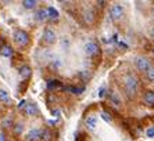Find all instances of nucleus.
Masks as SVG:
<instances>
[{
	"mask_svg": "<svg viewBox=\"0 0 154 141\" xmlns=\"http://www.w3.org/2000/svg\"><path fill=\"white\" fill-rule=\"evenodd\" d=\"M14 131H15V134H21L22 131H24V124H22V123H17V124H15V127H14Z\"/></svg>",
	"mask_w": 154,
	"mask_h": 141,
	"instance_id": "393cba45",
	"label": "nucleus"
},
{
	"mask_svg": "<svg viewBox=\"0 0 154 141\" xmlns=\"http://www.w3.org/2000/svg\"><path fill=\"white\" fill-rule=\"evenodd\" d=\"M36 4H38V2H35V0H24V2H22V6L25 8H28V10L33 8Z\"/></svg>",
	"mask_w": 154,
	"mask_h": 141,
	"instance_id": "a211bd4d",
	"label": "nucleus"
},
{
	"mask_svg": "<svg viewBox=\"0 0 154 141\" xmlns=\"http://www.w3.org/2000/svg\"><path fill=\"white\" fill-rule=\"evenodd\" d=\"M42 133L43 130L40 129H31V130L26 133V141H38V140H42Z\"/></svg>",
	"mask_w": 154,
	"mask_h": 141,
	"instance_id": "0eeeda50",
	"label": "nucleus"
},
{
	"mask_svg": "<svg viewBox=\"0 0 154 141\" xmlns=\"http://www.w3.org/2000/svg\"><path fill=\"white\" fill-rule=\"evenodd\" d=\"M25 104H26V102L24 101V100H22V101L20 102V104H18V108H20V110H21V108H24V106H25Z\"/></svg>",
	"mask_w": 154,
	"mask_h": 141,
	"instance_id": "c85d7f7f",
	"label": "nucleus"
},
{
	"mask_svg": "<svg viewBox=\"0 0 154 141\" xmlns=\"http://www.w3.org/2000/svg\"><path fill=\"white\" fill-rule=\"evenodd\" d=\"M99 44L97 43H94V42H88L83 46V51H85V54L86 56H89V57H94V56H97L99 54Z\"/></svg>",
	"mask_w": 154,
	"mask_h": 141,
	"instance_id": "423d86ee",
	"label": "nucleus"
},
{
	"mask_svg": "<svg viewBox=\"0 0 154 141\" xmlns=\"http://www.w3.org/2000/svg\"><path fill=\"white\" fill-rule=\"evenodd\" d=\"M65 90H68V92H71V93H74V94H81V93L83 92V87H67Z\"/></svg>",
	"mask_w": 154,
	"mask_h": 141,
	"instance_id": "5701e85b",
	"label": "nucleus"
},
{
	"mask_svg": "<svg viewBox=\"0 0 154 141\" xmlns=\"http://www.w3.org/2000/svg\"><path fill=\"white\" fill-rule=\"evenodd\" d=\"M110 101L117 106L121 105V98H119V95L117 94V93H110Z\"/></svg>",
	"mask_w": 154,
	"mask_h": 141,
	"instance_id": "f3484780",
	"label": "nucleus"
},
{
	"mask_svg": "<svg viewBox=\"0 0 154 141\" xmlns=\"http://www.w3.org/2000/svg\"><path fill=\"white\" fill-rule=\"evenodd\" d=\"M25 112H26L28 116H35V115H38V112H39L38 105H35V104H26L25 105Z\"/></svg>",
	"mask_w": 154,
	"mask_h": 141,
	"instance_id": "9b49d317",
	"label": "nucleus"
},
{
	"mask_svg": "<svg viewBox=\"0 0 154 141\" xmlns=\"http://www.w3.org/2000/svg\"><path fill=\"white\" fill-rule=\"evenodd\" d=\"M53 115H54V116H57V118H58V115H60V111H53Z\"/></svg>",
	"mask_w": 154,
	"mask_h": 141,
	"instance_id": "7c9ffc66",
	"label": "nucleus"
},
{
	"mask_svg": "<svg viewBox=\"0 0 154 141\" xmlns=\"http://www.w3.org/2000/svg\"><path fill=\"white\" fill-rule=\"evenodd\" d=\"M100 116H101V119L104 120V122H107V123H110V122H111L112 120V118H111V115H110V113H107V112H100Z\"/></svg>",
	"mask_w": 154,
	"mask_h": 141,
	"instance_id": "aec40b11",
	"label": "nucleus"
},
{
	"mask_svg": "<svg viewBox=\"0 0 154 141\" xmlns=\"http://www.w3.org/2000/svg\"><path fill=\"white\" fill-rule=\"evenodd\" d=\"M47 14H49V18H50L51 21H57L60 14H58V11L56 10L54 7H49L47 8Z\"/></svg>",
	"mask_w": 154,
	"mask_h": 141,
	"instance_id": "ddd939ff",
	"label": "nucleus"
},
{
	"mask_svg": "<svg viewBox=\"0 0 154 141\" xmlns=\"http://www.w3.org/2000/svg\"><path fill=\"white\" fill-rule=\"evenodd\" d=\"M124 13H125V8L124 6L119 3H115L110 7V11H108V15L111 18L112 21H119L122 17H124Z\"/></svg>",
	"mask_w": 154,
	"mask_h": 141,
	"instance_id": "f03ea898",
	"label": "nucleus"
},
{
	"mask_svg": "<svg viewBox=\"0 0 154 141\" xmlns=\"http://www.w3.org/2000/svg\"><path fill=\"white\" fill-rule=\"evenodd\" d=\"M42 140L43 141H50L51 140V133L49 130H43L42 133Z\"/></svg>",
	"mask_w": 154,
	"mask_h": 141,
	"instance_id": "4be33fe9",
	"label": "nucleus"
},
{
	"mask_svg": "<svg viewBox=\"0 0 154 141\" xmlns=\"http://www.w3.org/2000/svg\"><path fill=\"white\" fill-rule=\"evenodd\" d=\"M124 88H125V93L128 94V97H133L139 88V80L133 75H126L124 78Z\"/></svg>",
	"mask_w": 154,
	"mask_h": 141,
	"instance_id": "f257e3e1",
	"label": "nucleus"
},
{
	"mask_svg": "<svg viewBox=\"0 0 154 141\" xmlns=\"http://www.w3.org/2000/svg\"><path fill=\"white\" fill-rule=\"evenodd\" d=\"M85 124L88 127V130L90 131H94L97 127V118L94 115H89V116L85 119Z\"/></svg>",
	"mask_w": 154,
	"mask_h": 141,
	"instance_id": "6e6552de",
	"label": "nucleus"
},
{
	"mask_svg": "<svg viewBox=\"0 0 154 141\" xmlns=\"http://www.w3.org/2000/svg\"><path fill=\"white\" fill-rule=\"evenodd\" d=\"M8 100H10V95H8V93L6 92L4 88H0V101L7 102Z\"/></svg>",
	"mask_w": 154,
	"mask_h": 141,
	"instance_id": "6ab92c4d",
	"label": "nucleus"
},
{
	"mask_svg": "<svg viewBox=\"0 0 154 141\" xmlns=\"http://www.w3.org/2000/svg\"><path fill=\"white\" fill-rule=\"evenodd\" d=\"M104 94H106V87L101 86L100 90H99V97H104Z\"/></svg>",
	"mask_w": 154,
	"mask_h": 141,
	"instance_id": "cd10ccee",
	"label": "nucleus"
},
{
	"mask_svg": "<svg viewBox=\"0 0 154 141\" xmlns=\"http://www.w3.org/2000/svg\"><path fill=\"white\" fill-rule=\"evenodd\" d=\"M43 42L46 43V44H54L56 40H57V35H56V32L50 28H46L43 31V36H42Z\"/></svg>",
	"mask_w": 154,
	"mask_h": 141,
	"instance_id": "39448f33",
	"label": "nucleus"
},
{
	"mask_svg": "<svg viewBox=\"0 0 154 141\" xmlns=\"http://www.w3.org/2000/svg\"><path fill=\"white\" fill-rule=\"evenodd\" d=\"M13 38H14V42L21 47L26 46V44L29 43V35L25 31H22V29H17V31L14 32Z\"/></svg>",
	"mask_w": 154,
	"mask_h": 141,
	"instance_id": "7ed1b4c3",
	"label": "nucleus"
},
{
	"mask_svg": "<svg viewBox=\"0 0 154 141\" xmlns=\"http://www.w3.org/2000/svg\"><path fill=\"white\" fill-rule=\"evenodd\" d=\"M20 76H21V78H24V79L29 78V76H31V68H29L28 65L21 67V68H20Z\"/></svg>",
	"mask_w": 154,
	"mask_h": 141,
	"instance_id": "4468645a",
	"label": "nucleus"
},
{
	"mask_svg": "<svg viewBox=\"0 0 154 141\" xmlns=\"http://www.w3.org/2000/svg\"><path fill=\"white\" fill-rule=\"evenodd\" d=\"M0 54L3 57H6V58H8V57L13 56V49H11L10 46H4V47H2V50H0Z\"/></svg>",
	"mask_w": 154,
	"mask_h": 141,
	"instance_id": "dca6fc26",
	"label": "nucleus"
},
{
	"mask_svg": "<svg viewBox=\"0 0 154 141\" xmlns=\"http://www.w3.org/2000/svg\"><path fill=\"white\" fill-rule=\"evenodd\" d=\"M58 86H61V83L58 80H50L47 83V87L49 88H56V87H58Z\"/></svg>",
	"mask_w": 154,
	"mask_h": 141,
	"instance_id": "b1692460",
	"label": "nucleus"
},
{
	"mask_svg": "<svg viewBox=\"0 0 154 141\" xmlns=\"http://www.w3.org/2000/svg\"><path fill=\"white\" fill-rule=\"evenodd\" d=\"M47 18H49V14H47V8H40V10H38V13L35 14V20L39 22H43L46 21Z\"/></svg>",
	"mask_w": 154,
	"mask_h": 141,
	"instance_id": "9d476101",
	"label": "nucleus"
},
{
	"mask_svg": "<svg viewBox=\"0 0 154 141\" xmlns=\"http://www.w3.org/2000/svg\"><path fill=\"white\" fill-rule=\"evenodd\" d=\"M135 65H136V69L139 72H144V74H147L149 69L151 68L150 61L147 60L146 57H137L136 61H135Z\"/></svg>",
	"mask_w": 154,
	"mask_h": 141,
	"instance_id": "20e7f679",
	"label": "nucleus"
},
{
	"mask_svg": "<svg viewBox=\"0 0 154 141\" xmlns=\"http://www.w3.org/2000/svg\"><path fill=\"white\" fill-rule=\"evenodd\" d=\"M82 17H83V21H85L88 25L93 24V22H94V11L90 10V8H88V10L83 11Z\"/></svg>",
	"mask_w": 154,
	"mask_h": 141,
	"instance_id": "1a4fd4ad",
	"label": "nucleus"
},
{
	"mask_svg": "<svg viewBox=\"0 0 154 141\" xmlns=\"http://www.w3.org/2000/svg\"><path fill=\"white\" fill-rule=\"evenodd\" d=\"M151 18L154 20V8H153V11H151Z\"/></svg>",
	"mask_w": 154,
	"mask_h": 141,
	"instance_id": "473e14b6",
	"label": "nucleus"
},
{
	"mask_svg": "<svg viewBox=\"0 0 154 141\" xmlns=\"http://www.w3.org/2000/svg\"><path fill=\"white\" fill-rule=\"evenodd\" d=\"M146 136L149 138H154V127H149L146 130Z\"/></svg>",
	"mask_w": 154,
	"mask_h": 141,
	"instance_id": "bb28decb",
	"label": "nucleus"
},
{
	"mask_svg": "<svg viewBox=\"0 0 154 141\" xmlns=\"http://www.w3.org/2000/svg\"><path fill=\"white\" fill-rule=\"evenodd\" d=\"M51 67H53L54 69H58V68L63 67V61L58 60V58H56V60L51 61Z\"/></svg>",
	"mask_w": 154,
	"mask_h": 141,
	"instance_id": "412c9836",
	"label": "nucleus"
},
{
	"mask_svg": "<svg viewBox=\"0 0 154 141\" xmlns=\"http://www.w3.org/2000/svg\"><path fill=\"white\" fill-rule=\"evenodd\" d=\"M146 75H147V79H149V80H150V82H154V67H151Z\"/></svg>",
	"mask_w": 154,
	"mask_h": 141,
	"instance_id": "a878e982",
	"label": "nucleus"
},
{
	"mask_svg": "<svg viewBox=\"0 0 154 141\" xmlns=\"http://www.w3.org/2000/svg\"><path fill=\"white\" fill-rule=\"evenodd\" d=\"M0 141H7L6 140V136H4L3 133H0Z\"/></svg>",
	"mask_w": 154,
	"mask_h": 141,
	"instance_id": "c756f323",
	"label": "nucleus"
},
{
	"mask_svg": "<svg viewBox=\"0 0 154 141\" xmlns=\"http://www.w3.org/2000/svg\"><path fill=\"white\" fill-rule=\"evenodd\" d=\"M150 35H151V38L154 39V25H153V28H151V31H150Z\"/></svg>",
	"mask_w": 154,
	"mask_h": 141,
	"instance_id": "2f4dec72",
	"label": "nucleus"
},
{
	"mask_svg": "<svg viewBox=\"0 0 154 141\" xmlns=\"http://www.w3.org/2000/svg\"><path fill=\"white\" fill-rule=\"evenodd\" d=\"M143 101L147 105H154V92H146L143 95Z\"/></svg>",
	"mask_w": 154,
	"mask_h": 141,
	"instance_id": "f8f14e48",
	"label": "nucleus"
},
{
	"mask_svg": "<svg viewBox=\"0 0 154 141\" xmlns=\"http://www.w3.org/2000/svg\"><path fill=\"white\" fill-rule=\"evenodd\" d=\"M79 78L83 82L90 80V79H92V72H90V70H81V72H79Z\"/></svg>",
	"mask_w": 154,
	"mask_h": 141,
	"instance_id": "2eb2a0df",
	"label": "nucleus"
}]
</instances>
